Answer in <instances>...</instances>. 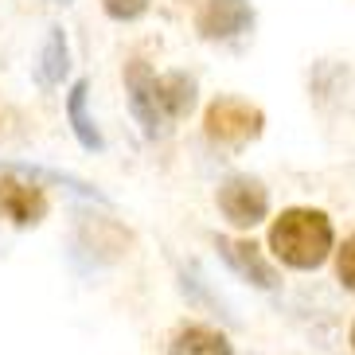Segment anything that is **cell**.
I'll return each instance as SVG.
<instances>
[{"mask_svg":"<svg viewBox=\"0 0 355 355\" xmlns=\"http://www.w3.org/2000/svg\"><path fill=\"white\" fill-rule=\"evenodd\" d=\"M125 83L129 105H133L137 121L145 125V137H164L172 121H180L196 105V78H188L184 71L153 74L145 63H129Z\"/></svg>","mask_w":355,"mask_h":355,"instance_id":"1","label":"cell"},{"mask_svg":"<svg viewBox=\"0 0 355 355\" xmlns=\"http://www.w3.org/2000/svg\"><path fill=\"white\" fill-rule=\"evenodd\" d=\"M270 246L293 270H316L328 258V250H332V223L324 219L320 211L293 207L273 223Z\"/></svg>","mask_w":355,"mask_h":355,"instance_id":"2","label":"cell"},{"mask_svg":"<svg viewBox=\"0 0 355 355\" xmlns=\"http://www.w3.org/2000/svg\"><path fill=\"white\" fill-rule=\"evenodd\" d=\"M207 133L215 141H230V145L254 141L261 133V110L242 98H219L207 110Z\"/></svg>","mask_w":355,"mask_h":355,"instance_id":"3","label":"cell"},{"mask_svg":"<svg viewBox=\"0 0 355 355\" xmlns=\"http://www.w3.org/2000/svg\"><path fill=\"white\" fill-rule=\"evenodd\" d=\"M219 207L234 227H254V223L266 219V211H270V196L261 188L258 180L250 176H234L223 184L219 191Z\"/></svg>","mask_w":355,"mask_h":355,"instance_id":"4","label":"cell"},{"mask_svg":"<svg viewBox=\"0 0 355 355\" xmlns=\"http://www.w3.org/2000/svg\"><path fill=\"white\" fill-rule=\"evenodd\" d=\"M254 24V12L246 0H207L199 12V32L207 40H230Z\"/></svg>","mask_w":355,"mask_h":355,"instance_id":"5","label":"cell"},{"mask_svg":"<svg viewBox=\"0 0 355 355\" xmlns=\"http://www.w3.org/2000/svg\"><path fill=\"white\" fill-rule=\"evenodd\" d=\"M0 215L12 219L16 227H32L47 215V199L35 184H20V180H0Z\"/></svg>","mask_w":355,"mask_h":355,"instance_id":"6","label":"cell"},{"mask_svg":"<svg viewBox=\"0 0 355 355\" xmlns=\"http://www.w3.org/2000/svg\"><path fill=\"white\" fill-rule=\"evenodd\" d=\"M219 254L230 261V270L242 273V277H246V282H254L258 289H273V285H277V273H273V266L261 258V250L254 246V242L219 239Z\"/></svg>","mask_w":355,"mask_h":355,"instance_id":"7","label":"cell"},{"mask_svg":"<svg viewBox=\"0 0 355 355\" xmlns=\"http://www.w3.org/2000/svg\"><path fill=\"white\" fill-rule=\"evenodd\" d=\"M168 355H234L227 344V336H219L215 328H203V324H191V328H180Z\"/></svg>","mask_w":355,"mask_h":355,"instance_id":"8","label":"cell"},{"mask_svg":"<svg viewBox=\"0 0 355 355\" xmlns=\"http://www.w3.org/2000/svg\"><path fill=\"white\" fill-rule=\"evenodd\" d=\"M86 94H90V86H86V83H74L71 86V94H67V117H71L78 145L94 153V148H102V137H98L94 121H90V114H86Z\"/></svg>","mask_w":355,"mask_h":355,"instance_id":"9","label":"cell"},{"mask_svg":"<svg viewBox=\"0 0 355 355\" xmlns=\"http://www.w3.org/2000/svg\"><path fill=\"white\" fill-rule=\"evenodd\" d=\"M67 67H71V59H67V35H63V28H51V35L43 43V55H40V83L43 86L59 83L67 74Z\"/></svg>","mask_w":355,"mask_h":355,"instance_id":"10","label":"cell"},{"mask_svg":"<svg viewBox=\"0 0 355 355\" xmlns=\"http://www.w3.org/2000/svg\"><path fill=\"white\" fill-rule=\"evenodd\" d=\"M12 172H24V176H32V180H51V184H63V188L78 191V196L86 199H105L98 188H90V184H83L78 176H67V172H51V168H40V164H8Z\"/></svg>","mask_w":355,"mask_h":355,"instance_id":"11","label":"cell"},{"mask_svg":"<svg viewBox=\"0 0 355 355\" xmlns=\"http://www.w3.org/2000/svg\"><path fill=\"white\" fill-rule=\"evenodd\" d=\"M336 273H340V282L355 293V234L344 242V250H340V261H336Z\"/></svg>","mask_w":355,"mask_h":355,"instance_id":"12","label":"cell"},{"mask_svg":"<svg viewBox=\"0 0 355 355\" xmlns=\"http://www.w3.org/2000/svg\"><path fill=\"white\" fill-rule=\"evenodd\" d=\"M102 4L114 20H137V16L148 8V0H102Z\"/></svg>","mask_w":355,"mask_h":355,"instance_id":"13","label":"cell"},{"mask_svg":"<svg viewBox=\"0 0 355 355\" xmlns=\"http://www.w3.org/2000/svg\"><path fill=\"white\" fill-rule=\"evenodd\" d=\"M352 347H355V324H352Z\"/></svg>","mask_w":355,"mask_h":355,"instance_id":"14","label":"cell"}]
</instances>
